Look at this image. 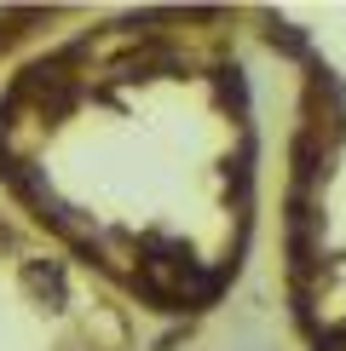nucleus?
<instances>
[{"instance_id":"obj_2","label":"nucleus","mask_w":346,"mask_h":351,"mask_svg":"<svg viewBox=\"0 0 346 351\" xmlns=\"http://www.w3.org/2000/svg\"><path fill=\"white\" fill-rule=\"evenodd\" d=\"M23 276H29V288H47V294H52V300H58V294H64V288H58V271H41V265H29Z\"/></svg>"},{"instance_id":"obj_1","label":"nucleus","mask_w":346,"mask_h":351,"mask_svg":"<svg viewBox=\"0 0 346 351\" xmlns=\"http://www.w3.org/2000/svg\"><path fill=\"white\" fill-rule=\"evenodd\" d=\"M271 47H283V52H306V35H300V29H288V23H271Z\"/></svg>"}]
</instances>
